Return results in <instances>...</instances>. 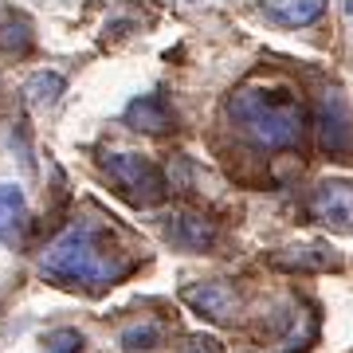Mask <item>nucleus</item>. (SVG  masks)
<instances>
[{
  "mask_svg": "<svg viewBox=\"0 0 353 353\" xmlns=\"http://www.w3.org/2000/svg\"><path fill=\"white\" fill-rule=\"evenodd\" d=\"M345 16H353V4H345Z\"/></svg>",
  "mask_w": 353,
  "mask_h": 353,
  "instance_id": "nucleus-15",
  "label": "nucleus"
},
{
  "mask_svg": "<svg viewBox=\"0 0 353 353\" xmlns=\"http://www.w3.org/2000/svg\"><path fill=\"white\" fill-rule=\"evenodd\" d=\"M67 90V79L59 71H36V75L24 83V99L32 106H51V102H59V94Z\"/></svg>",
  "mask_w": 353,
  "mask_h": 353,
  "instance_id": "nucleus-10",
  "label": "nucleus"
},
{
  "mask_svg": "<svg viewBox=\"0 0 353 353\" xmlns=\"http://www.w3.org/2000/svg\"><path fill=\"white\" fill-rule=\"evenodd\" d=\"M102 169L134 204H157L165 196V176L145 153H106Z\"/></svg>",
  "mask_w": 353,
  "mask_h": 353,
  "instance_id": "nucleus-3",
  "label": "nucleus"
},
{
  "mask_svg": "<svg viewBox=\"0 0 353 353\" xmlns=\"http://www.w3.org/2000/svg\"><path fill=\"white\" fill-rule=\"evenodd\" d=\"M228 114L263 150H294L303 141L306 114L287 87H243L232 94Z\"/></svg>",
  "mask_w": 353,
  "mask_h": 353,
  "instance_id": "nucleus-2",
  "label": "nucleus"
},
{
  "mask_svg": "<svg viewBox=\"0 0 353 353\" xmlns=\"http://www.w3.org/2000/svg\"><path fill=\"white\" fill-rule=\"evenodd\" d=\"M83 350H87V338L75 326H59L43 338V353H83Z\"/></svg>",
  "mask_w": 353,
  "mask_h": 353,
  "instance_id": "nucleus-13",
  "label": "nucleus"
},
{
  "mask_svg": "<svg viewBox=\"0 0 353 353\" xmlns=\"http://www.w3.org/2000/svg\"><path fill=\"white\" fill-rule=\"evenodd\" d=\"M196 353H201V350H196Z\"/></svg>",
  "mask_w": 353,
  "mask_h": 353,
  "instance_id": "nucleus-16",
  "label": "nucleus"
},
{
  "mask_svg": "<svg viewBox=\"0 0 353 353\" xmlns=\"http://www.w3.org/2000/svg\"><path fill=\"white\" fill-rule=\"evenodd\" d=\"M322 12H326V4H318V0H306V4H267V8H263L267 20H275V24H287V28L314 24Z\"/></svg>",
  "mask_w": 353,
  "mask_h": 353,
  "instance_id": "nucleus-11",
  "label": "nucleus"
},
{
  "mask_svg": "<svg viewBox=\"0 0 353 353\" xmlns=\"http://www.w3.org/2000/svg\"><path fill=\"white\" fill-rule=\"evenodd\" d=\"M28 220V201L20 185H8L0 181V243H8L20 236V228Z\"/></svg>",
  "mask_w": 353,
  "mask_h": 353,
  "instance_id": "nucleus-9",
  "label": "nucleus"
},
{
  "mask_svg": "<svg viewBox=\"0 0 353 353\" xmlns=\"http://www.w3.org/2000/svg\"><path fill=\"white\" fill-rule=\"evenodd\" d=\"M138 267V252L122 228L99 212H87L55 236L39 255V275L71 290H110Z\"/></svg>",
  "mask_w": 353,
  "mask_h": 353,
  "instance_id": "nucleus-1",
  "label": "nucleus"
},
{
  "mask_svg": "<svg viewBox=\"0 0 353 353\" xmlns=\"http://www.w3.org/2000/svg\"><path fill=\"white\" fill-rule=\"evenodd\" d=\"M299 255H279V263H290V267H326L334 263V255L326 248H294Z\"/></svg>",
  "mask_w": 353,
  "mask_h": 353,
  "instance_id": "nucleus-14",
  "label": "nucleus"
},
{
  "mask_svg": "<svg viewBox=\"0 0 353 353\" xmlns=\"http://www.w3.org/2000/svg\"><path fill=\"white\" fill-rule=\"evenodd\" d=\"M310 216L330 232H353V181H322L310 196Z\"/></svg>",
  "mask_w": 353,
  "mask_h": 353,
  "instance_id": "nucleus-5",
  "label": "nucleus"
},
{
  "mask_svg": "<svg viewBox=\"0 0 353 353\" xmlns=\"http://www.w3.org/2000/svg\"><path fill=\"white\" fill-rule=\"evenodd\" d=\"M161 232H165V240L173 243V248H181V252H204V248H212V243H216L212 220H204V216H189V212L165 216Z\"/></svg>",
  "mask_w": 353,
  "mask_h": 353,
  "instance_id": "nucleus-7",
  "label": "nucleus"
},
{
  "mask_svg": "<svg viewBox=\"0 0 353 353\" xmlns=\"http://www.w3.org/2000/svg\"><path fill=\"white\" fill-rule=\"evenodd\" d=\"M181 299L208 322H232L240 314V294L228 283H196V287H185Z\"/></svg>",
  "mask_w": 353,
  "mask_h": 353,
  "instance_id": "nucleus-6",
  "label": "nucleus"
},
{
  "mask_svg": "<svg viewBox=\"0 0 353 353\" xmlns=\"http://www.w3.org/2000/svg\"><path fill=\"white\" fill-rule=\"evenodd\" d=\"M318 145L326 153H345L353 145V118L341 90H326L318 102Z\"/></svg>",
  "mask_w": 353,
  "mask_h": 353,
  "instance_id": "nucleus-4",
  "label": "nucleus"
},
{
  "mask_svg": "<svg viewBox=\"0 0 353 353\" xmlns=\"http://www.w3.org/2000/svg\"><path fill=\"white\" fill-rule=\"evenodd\" d=\"M122 350H130V353H141V350H157L161 345V326L157 322H141V326H130V330H122Z\"/></svg>",
  "mask_w": 353,
  "mask_h": 353,
  "instance_id": "nucleus-12",
  "label": "nucleus"
},
{
  "mask_svg": "<svg viewBox=\"0 0 353 353\" xmlns=\"http://www.w3.org/2000/svg\"><path fill=\"white\" fill-rule=\"evenodd\" d=\"M126 122L134 130H145V134H161L173 126V110H169L165 94H141L126 106Z\"/></svg>",
  "mask_w": 353,
  "mask_h": 353,
  "instance_id": "nucleus-8",
  "label": "nucleus"
}]
</instances>
